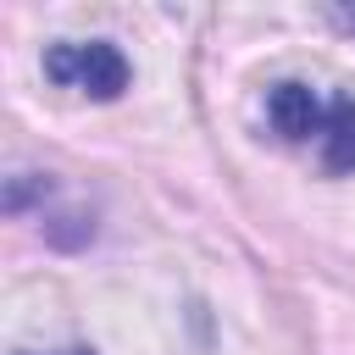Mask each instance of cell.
<instances>
[{
  "instance_id": "cell-2",
  "label": "cell",
  "mask_w": 355,
  "mask_h": 355,
  "mask_svg": "<svg viewBox=\"0 0 355 355\" xmlns=\"http://www.w3.org/2000/svg\"><path fill=\"white\" fill-rule=\"evenodd\" d=\"M44 78L72 94H89V100H116L133 72L111 39H55L44 50Z\"/></svg>"
},
{
  "instance_id": "cell-3",
  "label": "cell",
  "mask_w": 355,
  "mask_h": 355,
  "mask_svg": "<svg viewBox=\"0 0 355 355\" xmlns=\"http://www.w3.org/2000/svg\"><path fill=\"white\" fill-rule=\"evenodd\" d=\"M55 355H94L89 344H72V349H55Z\"/></svg>"
},
{
  "instance_id": "cell-1",
  "label": "cell",
  "mask_w": 355,
  "mask_h": 355,
  "mask_svg": "<svg viewBox=\"0 0 355 355\" xmlns=\"http://www.w3.org/2000/svg\"><path fill=\"white\" fill-rule=\"evenodd\" d=\"M261 122L277 144L305 150L316 172L349 178L355 172V94L327 89L311 78H272L261 94Z\"/></svg>"
}]
</instances>
